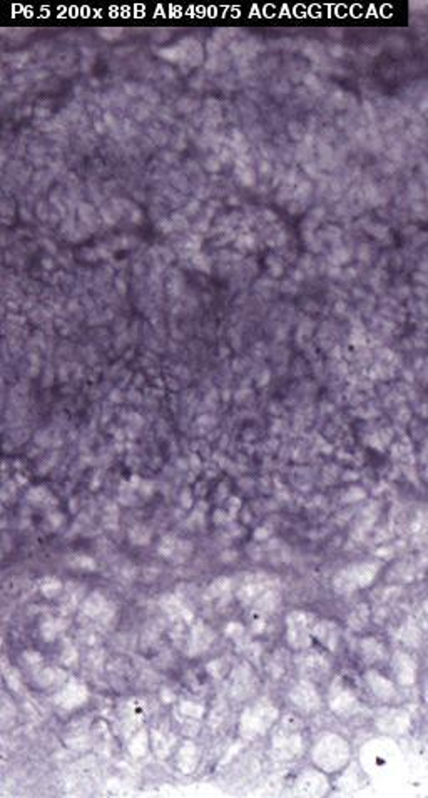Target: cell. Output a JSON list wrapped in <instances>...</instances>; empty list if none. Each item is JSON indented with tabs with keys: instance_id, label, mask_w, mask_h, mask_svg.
I'll return each instance as SVG.
<instances>
[{
	"instance_id": "obj_1",
	"label": "cell",
	"mask_w": 428,
	"mask_h": 798,
	"mask_svg": "<svg viewBox=\"0 0 428 798\" xmlns=\"http://www.w3.org/2000/svg\"><path fill=\"white\" fill-rule=\"evenodd\" d=\"M349 758V744L335 733L324 735L313 748V760L323 772H338Z\"/></svg>"
},
{
	"instance_id": "obj_2",
	"label": "cell",
	"mask_w": 428,
	"mask_h": 798,
	"mask_svg": "<svg viewBox=\"0 0 428 798\" xmlns=\"http://www.w3.org/2000/svg\"><path fill=\"white\" fill-rule=\"evenodd\" d=\"M278 710L270 700H259L242 711L240 719V733L245 738L263 736L270 726L277 722Z\"/></svg>"
},
{
	"instance_id": "obj_3",
	"label": "cell",
	"mask_w": 428,
	"mask_h": 798,
	"mask_svg": "<svg viewBox=\"0 0 428 798\" xmlns=\"http://www.w3.org/2000/svg\"><path fill=\"white\" fill-rule=\"evenodd\" d=\"M316 618L310 612L293 611L286 618V640L293 649L310 648L313 641V626Z\"/></svg>"
},
{
	"instance_id": "obj_4",
	"label": "cell",
	"mask_w": 428,
	"mask_h": 798,
	"mask_svg": "<svg viewBox=\"0 0 428 798\" xmlns=\"http://www.w3.org/2000/svg\"><path fill=\"white\" fill-rule=\"evenodd\" d=\"M378 567L374 564H358L349 566L347 569L340 571L338 576L333 581V586L338 592H352L360 587L368 586L373 581Z\"/></svg>"
},
{
	"instance_id": "obj_5",
	"label": "cell",
	"mask_w": 428,
	"mask_h": 798,
	"mask_svg": "<svg viewBox=\"0 0 428 798\" xmlns=\"http://www.w3.org/2000/svg\"><path fill=\"white\" fill-rule=\"evenodd\" d=\"M214 640H216V635H214L211 626L206 624L204 621L195 619L188 626V633L184 636V651L191 658L199 656L211 648Z\"/></svg>"
},
{
	"instance_id": "obj_6",
	"label": "cell",
	"mask_w": 428,
	"mask_h": 798,
	"mask_svg": "<svg viewBox=\"0 0 428 798\" xmlns=\"http://www.w3.org/2000/svg\"><path fill=\"white\" fill-rule=\"evenodd\" d=\"M88 700H89V688L82 681L76 680V678H72V680L69 681L65 680L63 685H60V688L57 690V693L54 694V703L65 711L81 708L82 705H85V701Z\"/></svg>"
},
{
	"instance_id": "obj_7",
	"label": "cell",
	"mask_w": 428,
	"mask_h": 798,
	"mask_svg": "<svg viewBox=\"0 0 428 798\" xmlns=\"http://www.w3.org/2000/svg\"><path fill=\"white\" fill-rule=\"evenodd\" d=\"M82 616L97 624H109L116 616V606L101 592H92L82 603Z\"/></svg>"
},
{
	"instance_id": "obj_8",
	"label": "cell",
	"mask_w": 428,
	"mask_h": 798,
	"mask_svg": "<svg viewBox=\"0 0 428 798\" xmlns=\"http://www.w3.org/2000/svg\"><path fill=\"white\" fill-rule=\"evenodd\" d=\"M330 708L340 717H349L360 708L356 694L341 680H336L330 690Z\"/></svg>"
},
{
	"instance_id": "obj_9",
	"label": "cell",
	"mask_w": 428,
	"mask_h": 798,
	"mask_svg": "<svg viewBox=\"0 0 428 798\" xmlns=\"http://www.w3.org/2000/svg\"><path fill=\"white\" fill-rule=\"evenodd\" d=\"M273 755L278 760H291L302 751L303 738L298 731L285 726L273 738Z\"/></svg>"
},
{
	"instance_id": "obj_10",
	"label": "cell",
	"mask_w": 428,
	"mask_h": 798,
	"mask_svg": "<svg viewBox=\"0 0 428 798\" xmlns=\"http://www.w3.org/2000/svg\"><path fill=\"white\" fill-rule=\"evenodd\" d=\"M290 700L298 710L304 711V713H313L320 708L321 698L318 694V690L310 680L298 681L293 688L290 690Z\"/></svg>"
},
{
	"instance_id": "obj_11",
	"label": "cell",
	"mask_w": 428,
	"mask_h": 798,
	"mask_svg": "<svg viewBox=\"0 0 428 798\" xmlns=\"http://www.w3.org/2000/svg\"><path fill=\"white\" fill-rule=\"evenodd\" d=\"M340 636H341V631H340L338 624L336 623H333V621H328V619H316L315 621V626H313V637H315L316 641H320V643L323 644L327 649H330V651H335V649L338 648Z\"/></svg>"
},
{
	"instance_id": "obj_12",
	"label": "cell",
	"mask_w": 428,
	"mask_h": 798,
	"mask_svg": "<svg viewBox=\"0 0 428 798\" xmlns=\"http://www.w3.org/2000/svg\"><path fill=\"white\" fill-rule=\"evenodd\" d=\"M365 680L368 683V686L372 688L374 697H377L378 700L390 701L393 700L395 694H397V690H395L393 683L390 681L385 674L378 671V669H370V671L365 674Z\"/></svg>"
},
{
	"instance_id": "obj_13",
	"label": "cell",
	"mask_w": 428,
	"mask_h": 798,
	"mask_svg": "<svg viewBox=\"0 0 428 798\" xmlns=\"http://www.w3.org/2000/svg\"><path fill=\"white\" fill-rule=\"evenodd\" d=\"M256 686V678L249 666H238L236 671L231 676V693L234 698L249 697L251 691Z\"/></svg>"
},
{
	"instance_id": "obj_14",
	"label": "cell",
	"mask_w": 428,
	"mask_h": 798,
	"mask_svg": "<svg viewBox=\"0 0 428 798\" xmlns=\"http://www.w3.org/2000/svg\"><path fill=\"white\" fill-rule=\"evenodd\" d=\"M358 651H360V658L366 665H380L388 660V653H386L384 643L380 640H374V637L361 640Z\"/></svg>"
},
{
	"instance_id": "obj_15",
	"label": "cell",
	"mask_w": 428,
	"mask_h": 798,
	"mask_svg": "<svg viewBox=\"0 0 428 798\" xmlns=\"http://www.w3.org/2000/svg\"><path fill=\"white\" fill-rule=\"evenodd\" d=\"M393 671L400 685L409 686L417 678V665L406 653L398 651L393 656Z\"/></svg>"
},
{
	"instance_id": "obj_16",
	"label": "cell",
	"mask_w": 428,
	"mask_h": 798,
	"mask_svg": "<svg viewBox=\"0 0 428 798\" xmlns=\"http://www.w3.org/2000/svg\"><path fill=\"white\" fill-rule=\"evenodd\" d=\"M160 606H163V610L167 612L170 618L174 619L176 623L183 624V626H188V624H191L192 621H195V616H192V612L188 610L186 604L179 601V599L174 598V596H164L163 601H160Z\"/></svg>"
},
{
	"instance_id": "obj_17",
	"label": "cell",
	"mask_w": 428,
	"mask_h": 798,
	"mask_svg": "<svg viewBox=\"0 0 428 798\" xmlns=\"http://www.w3.org/2000/svg\"><path fill=\"white\" fill-rule=\"evenodd\" d=\"M199 747L192 742H184L176 755V767L183 773H192L199 765Z\"/></svg>"
},
{
	"instance_id": "obj_18",
	"label": "cell",
	"mask_w": 428,
	"mask_h": 798,
	"mask_svg": "<svg viewBox=\"0 0 428 798\" xmlns=\"http://www.w3.org/2000/svg\"><path fill=\"white\" fill-rule=\"evenodd\" d=\"M32 676H34V681L40 688L63 685L67 680V673L63 668H52V666H39V668L32 671Z\"/></svg>"
},
{
	"instance_id": "obj_19",
	"label": "cell",
	"mask_w": 428,
	"mask_h": 798,
	"mask_svg": "<svg viewBox=\"0 0 428 798\" xmlns=\"http://www.w3.org/2000/svg\"><path fill=\"white\" fill-rule=\"evenodd\" d=\"M330 668L328 661L324 660L320 653H311V655H304L299 658V669L306 674V680L315 676H321Z\"/></svg>"
},
{
	"instance_id": "obj_20",
	"label": "cell",
	"mask_w": 428,
	"mask_h": 798,
	"mask_svg": "<svg viewBox=\"0 0 428 798\" xmlns=\"http://www.w3.org/2000/svg\"><path fill=\"white\" fill-rule=\"evenodd\" d=\"M67 626H69L67 619L60 618V616H52V618L42 621V624H40L39 628V635L45 643H52V641H56L57 637L64 635Z\"/></svg>"
},
{
	"instance_id": "obj_21",
	"label": "cell",
	"mask_w": 428,
	"mask_h": 798,
	"mask_svg": "<svg viewBox=\"0 0 428 798\" xmlns=\"http://www.w3.org/2000/svg\"><path fill=\"white\" fill-rule=\"evenodd\" d=\"M378 726L385 733H403L409 726V717L403 711H388L378 719Z\"/></svg>"
},
{
	"instance_id": "obj_22",
	"label": "cell",
	"mask_w": 428,
	"mask_h": 798,
	"mask_svg": "<svg viewBox=\"0 0 428 798\" xmlns=\"http://www.w3.org/2000/svg\"><path fill=\"white\" fill-rule=\"evenodd\" d=\"M327 779H324L323 773L315 770L304 772L298 781L299 790L304 793H321L327 788Z\"/></svg>"
},
{
	"instance_id": "obj_23",
	"label": "cell",
	"mask_w": 428,
	"mask_h": 798,
	"mask_svg": "<svg viewBox=\"0 0 428 798\" xmlns=\"http://www.w3.org/2000/svg\"><path fill=\"white\" fill-rule=\"evenodd\" d=\"M191 551V546L188 544V542H181L178 539L174 537H166L163 541V544L159 546V553L163 554L164 557L167 559H184L186 557V554Z\"/></svg>"
},
{
	"instance_id": "obj_24",
	"label": "cell",
	"mask_w": 428,
	"mask_h": 798,
	"mask_svg": "<svg viewBox=\"0 0 428 798\" xmlns=\"http://www.w3.org/2000/svg\"><path fill=\"white\" fill-rule=\"evenodd\" d=\"M151 735H152L151 736L152 748H154L156 755L160 756V758H166L172 750L174 736H172V733H170V731H159V730H152Z\"/></svg>"
},
{
	"instance_id": "obj_25",
	"label": "cell",
	"mask_w": 428,
	"mask_h": 798,
	"mask_svg": "<svg viewBox=\"0 0 428 798\" xmlns=\"http://www.w3.org/2000/svg\"><path fill=\"white\" fill-rule=\"evenodd\" d=\"M178 713L183 722H188V723H196V722H191V719H201L204 713V706L199 705V703H195V701H181L179 706H178Z\"/></svg>"
},
{
	"instance_id": "obj_26",
	"label": "cell",
	"mask_w": 428,
	"mask_h": 798,
	"mask_svg": "<svg viewBox=\"0 0 428 798\" xmlns=\"http://www.w3.org/2000/svg\"><path fill=\"white\" fill-rule=\"evenodd\" d=\"M39 589L45 596V598L54 599V598H57L60 592H63L64 584L60 583V579L54 578V576H45V578H42L39 581Z\"/></svg>"
},
{
	"instance_id": "obj_27",
	"label": "cell",
	"mask_w": 428,
	"mask_h": 798,
	"mask_svg": "<svg viewBox=\"0 0 428 798\" xmlns=\"http://www.w3.org/2000/svg\"><path fill=\"white\" fill-rule=\"evenodd\" d=\"M229 591H231V581L226 578H220L216 579L211 586H209L208 589V598L211 599V601H217L220 603L221 599H224L226 596H229Z\"/></svg>"
},
{
	"instance_id": "obj_28",
	"label": "cell",
	"mask_w": 428,
	"mask_h": 798,
	"mask_svg": "<svg viewBox=\"0 0 428 798\" xmlns=\"http://www.w3.org/2000/svg\"><path fill=\"white\" fill-rule=\"evenodd\" d=\"M147 748H149V735L146 730H141L131 738L129 751L133 756H144L147 754Z\"/></svg>"
},
{
	"instance_id": "obj_29",
	"label": "cell",
	"mask_w": 428,
	"mask_h": 798,
	"mask_svg": "<svg viewBox=\"0 0 428 798\" xmlns=\"http://www.w3.org/2000/svg\"><path fill=\"white\" fill-rule=\"evenodd\" d=\"M79 661V649L72 643L71 640H63V648H60V663L67 668H71Z\"/></svg>"
},
{
	"instance_id": "obj_30",
	"label": "cell",
	"mask_w": 428,
	"mask_h": 798,
	"mask_svg": "<svg viewBox=\"0 0 428 798\" xmlns=\"http://www.w3.org/2000/svg\"><path fill=\"white\" fill-rule=\"evenodd\" d=\"M224 633H226V636L229 637V640L234 641V643H238V644H245V643H246V629H245V626H242L241 623H236V621H231V623L226 624Z\"/></svg>"
},
{
	"instance_id": "obj_31",
	"label": "cell",
	"mask_w": 428,
	"mask_h": 798,
	"mask_svg": "<svg viewBox=\"0 0 428 798\" xmlns=\"http://www.w3.org/2000/svg\"><path fill=\"white\" fill-rule=\"evenodd\" d=\"M368 618H370V612H368V610H366V606H358L356 610L348 616L347 621L353 629H363L365 624L368 623Z\"/></svg>"
},
{
	"instance_id": "obj_32",
	"label": "cell",
	"mask_w": 428,
	"mask_h": 798,
	"mask_svg": "<svg viewBox=\"0 0 428 798\" xmlns=\"http://www.w3.org/2000/svg\"><path fill=\"white\" fill-rule=\"evenodd\" d=\"M24 661L28 665V668L34 671V669L39 668V666H42V656H40V653H35V651H26L24 653Z\"/></svg>"
},
{
	"instance_id": "obj_33",
	"label": "cell",
	"mask_w": 428,
	"mask_h": 798,
	"mask_svg": "<svg viewBox=\"0 0 428 798\" xmlns=\"http://www.w3.org/2000/svg\"><path fill=\"white\" fill-rule=\"evenodd\" d=\"M74 566L76 567H88V569H94V567H96L92 559H89V557H77L76 562H74Z\"/></svg>"
},
{
	"instance_id": "obj_34",
	"label": "cell",
	"mask_w": 428,
	"mask_h": 798,
	"mask_svg": "<svg viewBox=\"0 0 428 798\" xmlns=\"http://www.w3.org/2000/svg\"><path fill=\"white\" fill-rule=\"evenodd\" d=\"M427 700H428V683H427Z\"/></svg>"
}]
</instances>
